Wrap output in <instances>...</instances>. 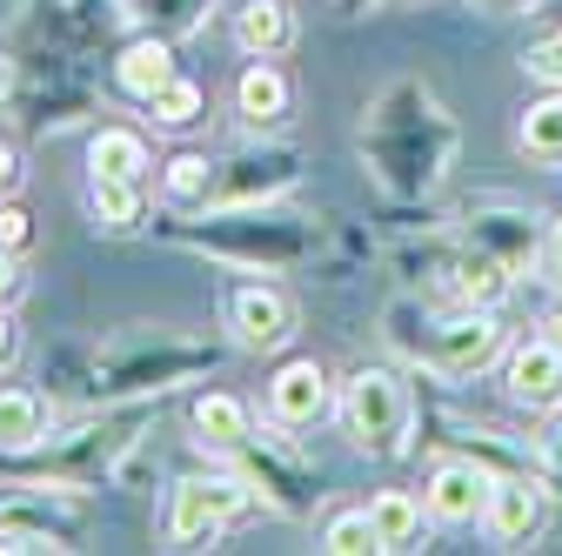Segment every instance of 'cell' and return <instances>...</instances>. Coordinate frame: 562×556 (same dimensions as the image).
Wrapping results in <instances>:
<instances>
[{
  "label": "cell",
  "instance_id": "6da1fadb",
  "mask_svg": "<svg viewBox=\"0 0 562 556\" xmlns=\"http://www.w3.org/2000/svg\"><path fill=\"white\" fill-rule=\"evenodd\" d=\"M215 363L222 356L207 349V342H188L181 329H127L108 349H94V382L88 389H94V402H114V396L140 402V396H161L188 376H207Z\"/></svg>",
  "mask_w": 562,
  "mask_h": 556
},
{
  "label": "cell",
  "instance_id": "7a4b0ae2",
  "mask_svg": "<svg viewBox=\"0 0 562 556\" xmlns=\"http://www.w3.org/2000/svg\"><path fill=\"white\" fill-rule=\"evenodd\" d=\"M335 415H341V430H348V443H356L362 456H375V463H395V456H408V443H415V396H408V382L395 376V369H356L341 382V396H335Z\"/></svg>",
  "mask_w": 562,
  "mask_h": 556
},
{
  "label": "cell",
  "instance_id": "3957f363",
  "mask_svg": "<svg viewBox=\"0 0 562 556\" xmlns=\"http://www.w3.org/2000/svg\"><path fill=\"white\" fill-rule=\"evenodd\" d=\"M134 443H140V409L127 402V409H101V415H88V423L47 436L34 449V463L47 469V482H60V490H88V482H108L127 463Z\"/></svg>",
  "mask_w": 562,
  "mask_h": 556
},
{
  "label": "cell",
  "instance_id": "277c9868",
  "mask_svg": "<svg viewBox=\"0 0 562 556\" xmlns=\"http://www.w3.org/2000/svg\"><path fill=\"white\" fill-rule=\"evenodd\" d=\"M395 342L429 376H449V382H469V376L496 369L509 356V329L496 322V309H462V315H442V322H422V335L395 329Z\"/></svg>",
  "mask_w": 562,
  "mask_h": 556
},
{
  "label": "cell",
  "instance_id": "5b68a950",
  "mask_svg": "<svg viewBox=\"0 0 562 556\" xmlns=\"http://www.w3.org/2000/svg\"><path fill=\"white\" fill-rule=\"evenodd\" d=\"M248 476L241 469H207V476H181L168 497V543L175 549H201L215 543L241 510H248Z\"/></svg>",
  "mask_w": 562,
  "mask_h": 556
},
{
  "label": "cell",
  "instance_id": "8992f818",
  "mask_svg": "<svg viewBox=\"0 0 562 556\" xmlns=\"http://www.w3.org/2000/svg\"><path fill=\"white\" fill-rule=\"evenodd\" d=\"M67 497L75 490H60V482H8V497H0V549H75L81 516Z\"/></svg>",
  "mask_w": 562,
  "mask_h": 556
},
{
  "label": "cell",
  "instance_id": "52a82bcc",
  "mask_svg": "<svg viewBox=\"0 0 562 556\" xmlns=\"http://www.w3.org/2000/svg\"><path fill=\"white\" fill-rule=\"evenodd\" d=\"M188 242L222 255V262H241V268H268L261 248L274 255V268L308 248V235L289 215H268V208H215V215H207V235H188Z\"/></svg>",
  "mask_w": 562,
  "mask_h": 556
},
{
  "label": "cell",
  "instance_id": "ba28073f",
  "mask_svg": "<svg viewBox=\"0 0 562 556\" xmlns=\"http://www.w3.org/2000/svg\"><path fill=\"white\" fill-rule=\"evenodd\" d=\"M295 155L289 148H248V155H228L215 162V188H207V208L201 215H215V208H268L295 188Z\"/></svg>",
  "mask_w": 562,
  "mask_h": 556
},
{
  "label": "cell",
  "instance_id": "9c48e42d",
  "mask_svg": "<svg viewBox=\"0 0 562 556\" xmlns=\"http://www.w3.org/2000/svg\"><path fill=\"white\" fill-rule=\"evenodd\" d=\"M289 335H295V302L281 296L274 282L228 289V342H235V349L274 356V349H289Z\"/></svg>",
  "mask_w": 562,
  "mask_h": 556
},
{
  "label": "cell",
  "instance_id": "30bf717a",
  "mask_svg": "<svg viewBox=\"0 0 562 556\" xmlns=\"http://www.w3.org/2000/svg\"><path fill=\"white\" fill-rule=\"evenodd\" d=\"M328 409H335V389H328V369L315 356H295L268 376V423L274 430H315Z\"/></svg>",
  "mask_w": 562,
  "mask_h": 556
},
{
  "label": "cell",
  "instance_id": "8fae6325",
  "mask_svg": "<svg viewBox=\"0 0 562 556\" xmlns=\"http://www.w3.org/2000/svg\"><path fill=\"white\" fill-rule=\"evenodd\" d=\"M488 490H496V469H482L475 456H449V463H436L429 490H422V510H429V523L462 530V523H482Z\"/></svg>",
  "mask_w": 562,
  "mask_h": 556
},
{
  "label": "cell",
  "instance_id": "7c38bea8",
  "mask_svg": "<svg viewBox=\"0 0 562 556\" xmlns=\"http://www.w3.org/2000/svg\"><path fill=\"white\" fill-rule=\"evenodd\" d=\"M235 469L248 476V490H255L268 510H281V516H302V510H308V497H322L302 456H274V449H255V436L235 449Z\"/></svg>",
  "mask_w": 562,
  "mask_h": 556
},
{
  "label": "cell",
  "instance_id": "4fadbf2b",
  "mask_svg": "<svg viewBox=\"0 0 562 556\" xmlns=\"http://www.w3.org/2000/svg\"><path fill=\"white\" fill-rule=\"evenodd\" d=\"M503 389H509V402L555 415V409H562V342H555V335L516 342V349L503 356Z\"/></svg>",
  "mask_w": 562,
  "mask_h": 556
},
{
  "label": "cell",
  "instance_id": "5bb4252c",
  "mask_svg": "<svg viewBox=\"0 0 562 556\" xmlns=\"http://www.w3.org/2000/svg\"><path fill=\"white\" fill-rule=\"evenodd\" d=\"M549 523V497L536 476H496V490H488V510H482V530L496 536L503 549H522L536 543Z\"/></svg>",
  "mask_w": 562,
  "mask_h": 556
},
{
  "label": "cell",
  "instance_id": "9a60e30c",
  "mask_svg": "<svg viewBox=\"0 0 562 556\" xmlns=\"http://www.w3.org/2000/svg\"><path fill=\"white\" fill-rule=\"evenodd\" d=\"M462 242H475V248H488L503 268H516V275H529V262L542 255V242H536V215H522V208H482V215H469V235Z\"/></svg>",
  "mask_w": 562,
  "mask_h": 556
},
{
  "label": "cell",
  "instance_id": "2e32d148",
  "mask_svg": "<svg viewBox=\"0 0 562 556\" xmlns=\"http://www.w3.org/2000/svg\"><path fill=\"white\" fill-rule=\"evenodd\" d=\"M188 430H194V443H201V449L235 456V449L255 436V415H248V402H241V396L207 389V396H194V409H188Z\"/></svg>",
  "mask_w": 562,
  "mask_h": 556
},
{
  "label": "cell",
  "instance_id": "e0dca14e",
  "mask_svg": "<svg viewBox=\"0 0 562 556\" xmlns=\"http://www.w3.org/2000/svg\"><path fill=\"white\" fill-rule=\"evenodd\" d=\"M449 289L469 302V309H496L509 289H516V268H503L488 248H475V242H462L456 255H449Z\"/></svg>",
  "mask_w": 562,
  "mask_h": 556
},
{
  "label": "cell",
  "instance_id": "ac0fdd59",
  "mask_svg": "<svg viewBox=\"0 0 562 556\" xmlns=\"http://www.w3.org/2000/svg\"><path fill=\"white\" fill-rule=\"evenodd\" d=\"M289 41H295V14L281 8V0H241V8H235V47L248 60L289 54Z\"/></svg>",
  "mask_w": 562,
  "mask_h": 556
},
{
  "label": "cell",
  "instance_id": "d6986e66",
  "mask_svg": "<svg viewBox=\"0 0 562 556\" xmlns=\"http://www.w3.org/2000/svg\"><path fill=\"white\" fill-rule=\"evenodd\" d=\"M181 75L175 67V54H168V41L161 34H148V41H134V47H121V60H114V81H121V94H134L140 108H148L168 81Z\"/></svg>",
  "mask_w": 562,
  "mask_h": 556
},
{
  "label": "cell",
  "instance_id": "ffe728a7",
  "mask_svg": "<svg viewBox=\"0 0 562 556\" xmlns=\"http://www.w3.org/2000/svg\"><path fill=\"white\" fill-rule=\"evenodd\" d=\"M235 114H241L248 127H281V121H289V81H281L274 60L241 67V81H235Z\"/></svg>",
  "mask_w": 562,
  "mask_h": 556
},
{
  "label": "cell",
  "instance_id": "44dd1931",
  "mask_svg": "<svg viewBox=\"0 0 562 556\" xmlns=\"http://www.w3.org/2000/svg\"><path fill=\"white\" fill-rule=\"evenodd\" d=\"M47 443L41 389H0V456H34Z\"/></svg>",
  "mask_w": 562,
  "mask_h": 556
},
{
  "label": "cell",
  "instance_id": "7402d4cb",
  "mask_svg": "<svg viewBox=\"0 0 562 556\" xmlns=\"http://www.w3.org/2000/svg\"><path fill=\"white\" fill-rule=\"evenodd\" d=\"M88 175H114V181H148V142L134 127H101L88 142Z\"/></svg>",
  "mask_w": 562,
  "mask_h": 556
},
{
  "label": "cell",
  "instance_id": "603a6c76",
  "mask_svg": "<svg viewBox=\"0 0 562 556\" xmlns=\"http://www.w3.org/2000/svg\"><path fill=\"white\" fill-rule=\"evenodd\" d=\"M516 142H522V155H529L536 168H562V88L522 108V121H516Z\"/></svg>",
  "mask_w": 562,
  "mask_h": 556
},
{
  "label": "cell",
  "instance_id": "cb8c5ba5",
  "mask_svg": "<svg viewBox=\"0 0 562 556\" xmlns=\"http://www.w3.org/2000/svg\"><path fill=\"white\" fill-rule=\"evenodd\" d=\"M148 181H114V175H88V201H94V222L114 235H134L140 215H148Z\"/></svg>",
  "mask_w": 562,
  "mask_h": 556
},
{
  "label": "cell",
  "instance_id": "d4e9b609",
  "mask_svg": "<svg viewBox=\"0 0 562 556\" xmlns=\"http://www.w3.org/2000/svg\"><path fill=\"white\" fill-rule=\"evenodd\" d=\"M369 523H375V543L382 549H415L422 543V503L408 490H382L369 503Z\"/></svg>",
  "mask_w": 562,
  "mask_h": 556
},
{
  "label": "cell",
  "instance_id": "484cf974",
  "mask_svg": "<svg viewBox=\"0 0 562 556\" xmlns=\"http://www.w3.org/2000/svg\"><path fill=\"white\" fill-rule=\"evenodd\" d=\"M207 188H215V162H207V155H175V162H168V208L201 215V208H207Z\"/></svg>",
  "mask_w": 562,
  "mask_h": 556
},
{
  "label": "cell",
  "instance_id": "4316f807",
  "mask_svg": "<svg viewBox=\"0 0 562 556\" xmlns=\"http://www.w3.org/2000/svg\"><path fill=\"white\" fill-rule=\"evenodd\" d=\"M201 114H207V94H201V81H188V75H175V81L148 101V121H155V127H168V134L194 127Z\"/></svg>",
  "mask_w": 562,
  "mask_h": 556
},
{
  "label": "cell",
  "instance_id": "83f0119b",
  "mask_svg": "<svg viewBox=\"0 0 562 556\" xmlns=\"http://www.w3.org/2000/svg\"><path fill=\"white\" fill-rule=\"evenodd\" d=\"M322 549H328V556H369V549H382V543H375V523H369V510H341V516H328V530H322Z\"/></svg>",
  "mask_w": 562,
  "mask_h": 556
},
{
  "label": "cell",
  "instance_id": "f1b7e54d",
  "mask_svg": "<svg viewBox=\"0 0 562 556\" xmlns=\"http://www.w3.org/2000/svg\"><path fill=\"white\" fill-rule=\"evenodd\" d=\"M522 67H529V81L562 88V27H555V34H542V41H529V47H522Z\"/></svg>",
  "mask_w": 562,
  "mask_h": 556
},
{
  "label": "cell",
  "instance_id": "f546056e",
  "mask_svg": "<svg viewBox=\"0 0 562 556\" xmlns=\"http://www.w3.org/2000/svg\"><path fill=\"white\" fill-rule=\"evenodd\" d=\"M27 242H34V222L21 215V208H14V201H0V248H14V255H21Z\"/></svg>",
  "mask_w": 562,
  "mask_h": 556
},
{
  "label": "cell",
  "instance_id": "4dcf8cb0",
  "mask_svg": "<svg viewBox=\"0 0 562 556\" xmlns=\"http://www.w3.org/2000/svg\"><path fill=\"white\" fill-rule=\"evenodd\" d=\"M21 282H27V275H21L14 248H0V309H14V302H21Z\"/></svg>",
  "mask_w": 562,
  "mask_h": 556
},
{
  "label": "cell",
  "instance_id": "1f68e13d",
  "mask_svg": "<svg viewBox=\"0 0 562 556\" xmlns=\"http://www.w3.org/2000/svg\"><path fill=\"white\" fill-rule=\"evenodd\" d=\"M21 363V329H14V309H0V376Z\"/></svg>",
  "mask_w": 562,
  "mask_h": 556
},
{
  "label": "cell",
  "instance_id": "d6a6232c",
  "mask_svg": "<svg viewBox=\"0 0 562 556\" xmlns=\"http://www.w3.org/2000/svg\"><path fill=\"white\" fill-rule=\"evenodd\" d=\"M542 268H549V282L562 289V215L549 222V242H542Z\"/></svg>",
  "mask_w": 562,
  "mask_h": 556
},
{
  "label": "cell",
  "instance_id": "836d02e7",
  "mask_svg": "<svg viewBox=\"0 0 562 556\" xmlns=\"http://www.w3.org/2000/svg\"><path fill=\"white\" fill-rule=\"evenodd\" d=\"M14 188H21V155L0 142V201H14Z\"/></svg>",
  "mask_w": 562,
  "mask_h": 556
},
{
  "label": "cell",
  "instance_id": "e575fe53",
  "mask_svg": "<svg viewBox=\"0 0 562 556\" xmlns=\"http://www.w3.org/2000/svg\"><path fill=\"white\" fill-rule=\"evenodd\" d=\"M542 463H549V469L562 476V409H555V423L542 430Z\"/></svg>",
  "mask_w": 562,
  "mask_h": 556
},
{
  "label": "cell",
  "instance_id": "d590c367",
  "mask_svg": "<svg viewBox=\"0 0 562 556\" xmlns=\"http://www.w3.org/2000/svg\"><path fill=\"white\" fill-rule=\"evenodd\" d=\"M475 8H488V14H536L542 0H475Z\"/></svg>",
  "mask_w": 562,
  "mask_h": 556
},
{
  "label": "cell",
  "instance_id": "8d00e7d4",
  "mask_svg": "<svg viewBox=\"0 0 562 556\" xmlns=\"http://www.w3.org/2000/svg\"><path fill=\"white\" fill-rule=\"evenodd\" d=\"M369 8H382V0H335V14H348V21H356V14H369Z\"/></svg>",
  "mask_w": 562,
  "mask_h": 556
},
{
  "label": "cell",
  "instance_id": "74e56055",
  "mask_svg": "<svg viewBox=\"0 0 562 556\" xmlns=\"http://www.w3.org/2000/svg\"><path fill=\"white\" fill-rule=\"evenodd\" d=\"M8 88H14V67H8V60H0V94H8Z\"/></svg>",
  "mask_w": 562,
  "mask_h": 556
}]
</instances>
